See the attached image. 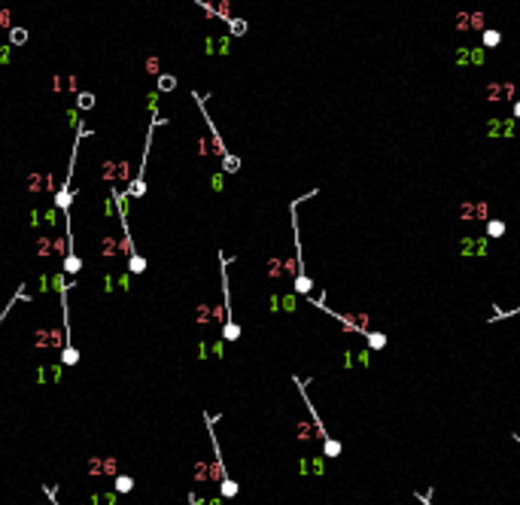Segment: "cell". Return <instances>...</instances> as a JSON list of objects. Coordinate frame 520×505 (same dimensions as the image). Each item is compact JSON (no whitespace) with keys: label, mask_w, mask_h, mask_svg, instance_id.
I'll list each match as a JSON object with an SVG mask.
<instances>
[{"label":"cell","mask_w":520,"mask_h":505,"mask_svg":"<svg viewBox=\"0 0 520 505\" xmlns=\"http://www.w3.org/2000/svg\"><path fill=\"white\" fill-rule=\"evenodd\" d=\"M228 256L225 252H219V277H222V311H225V320H222V338L225 341H238L241 338V326L235 323V317H231V289H228Z\"/></svg>","instance_id":"obj_2"},{"label":"cell","mask_w":520,"mask_h":505,"mask_svg":"<svg viewBox=\"0 0 520 505\" xmlns=\"http://www.w3.org/2000/svg\"><path fill=\"white\" fill-rule=\"evenodd\" d=\"M502 231H505V225H502V222H490V234H502Z\"/></svg>","instance_id":"obj_12"},{"label":"cell","mask_w":520,"mask_h":505,"mask_svg":"<svg viewBox=\"0 0 520 505\" xmlns=\"http://www.w3.org/2000/svg\"><path fill=\"white\" fill-rule=\"evenodd\" d=\"M189 505H198V499H195V493H189Z\"/></svg>","instance_id":"obj_13"},{"label":"cell","mask_w":520,"mask_h":505,"mask_svg":"<svg viewBox=\"0 0 520 505\" xmlns=\"http://www.w3.org/2000/svg\"><path fill=\"white\" fill-rule=\"evenodd\" d=\"M76 104H79V110H92V107H95V95H88V92H82V95L76 98Z\"/></svg>","instance_id":"obj_8"},{"label":"cell","mask_w":520,"mask_h":505,"mask_svg":"<svg viewBox=\"0 0 520 505\" xmlns=\"http://www.w3.org/2000/svg\"><path fill=\"white\" fill-rule=\"evenodd\" d=\"M201 417H204V423H207V435H210V444H213V460H216V469H219V493H222L225 499H235V496H238V484H235V478H231L228 469H225V457H222L219 435H216V414L204 411Z\"/></svg>","instance_id":"obj_1"},{"label":"cell","mask_w":520,"mask_h":505,"mask_svg":"<svg viewBox=\"0 0 520 505\" xmlns=\"http://www.w3.org/2000/svg\"><path fill=\"white\" fill-rule=\"evenodd\" d=\"M116 490H119V493H131V490H134V478H131V475H119V478H116Z\"/></svg>","instance_id":"obj_5"},{"label":"cell","mask_w":520,"mask_h":505,"mask_svg":"<svg viewBox=\"0 0 520 505\" xmlns=\"http://www.w3.org/2000/svg\"><path fill=\"white\" fill-rule=\"evenodd\" d=\"M28 298H31V295H28V289H25V283H22V286H19V289H15V295L9 298V304H6V308H3V311H0V326H3V323H6V317H9V311L15 308V304H19V301H28Z\"/></svg>","instance_id":"obj_3"},{"label":"cell","mask_w":520,"mask_h":505,"mask_svg":"<svg viewBox=\"0 0 520 505\" xmlns=\"http://www.w3.org/2000/svg\"><path fill=\"white\" fill-rule=\"evenodd\" d=\"M173 85H176L173 76H161V79H158V88H161V92H168V88H173Z\"/></svg>","instance_id":"obj_10"},{"label":"cell","mask_w":520,"mask_h":505,"mask_svg":"<svg viewBox=\"0 0 520 505\" xmlns=\"http://www.w3.org/2000/svg\"><path fill=\"white\" fill-rule=\"evenodd\" d=\"M368 341H371V347H383V344H386V338H383V335H371Z\"/></svg>","instance_id":"obj_11"},{"label":"cell","mask_w":520,"mask_h":505,"mask_svg":"<svg viewBox=\"0 0 520 505\" xmlns=\"http://www.w3.org/2000/svg\"><path fill=\"white\" fill-rule=\"evenodd\" d=\"M43 493H46V499H49L52 505H61V502H58V487H49V484H43Z\"/></svg>","instance_id":"obj_9"},{"label":"cell","mask_w":520,"mask_h":505,"mask_svg":"<svg viewBox=\"0 0 520 505\" xmlns=\"http://www.w3.org/2000/svg\"><path fill=\"white\" fill-rule=\"evenodd\" d=\"M9 43H12V46H25V43H28V31H25V28H12V31H9Z\"/></svg>","instance_id":"obj_4"},{"label":"cell","mask_w":520,"mask_h":505,"mask_svg":"<svg viewBox=\"0 0 520 505\" xmlns=\"http://www.w3.org/2000/svg\"><path fill=\"white\" fill-rule=\"evenodd\" d=\"M322 447H326V457H341V441L326 438V441H322Z\"/></svg>","instance_id":"obj_6"},{"label":"cell","mask_w":520,"mask_h":505,"mask_svg":"<svg viewBox=\"0 0 520 505\" xmlns=\"http://www.w3.org/2000/svg\"><path fill=\"white\" fill-rule=\"evenodd\" d=\"M502 43V34L499 31H484V46H499Z\"/></svg>","instance_id":"obj_7"}]
</instances>
